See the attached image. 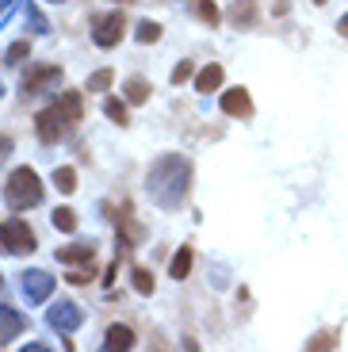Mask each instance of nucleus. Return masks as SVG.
I'll return each mask as SVG.
<instances>
[{"instance_id": "6e6552de", "label": "nucleus", "mask_w": 348, "mask_h": 352, "mask_svg": "<svg viewBox=\"0 0 348 352\" xmlns=\"http://www.w3.org/2000/svg\"><path fill=\"white\" fill-rule=\"evenodd\" d=\"M46 322H50L54 329H61V333H73V329H80V310L73 307V302H54L50 310H46Z\"/></svg>"}, {"instance_id": "0eeeda50", "label": "nucleus", "mask_w": 348, "mask_h": 352, "mask_svg": "<svg viewBox=\"0 0 348 352\" xmlns=\"http://www.w3.org/2000/svg\"><path fill=\"white\" fill-rule=\"evenodd\" d=\"M27 302H46V295H54V276L50 272H23L19 280Z\"/></svg>"}, {"instance_id": "7c9ffc66", "label": "nucleus", "mask_w": 348, "mask_h": 352, "mask_svg": "<svg viewBox=\"0 0 348 352\" xmlns=\"http://www.w3.org/2000/svg\"><path fill=\"white\" fill-rule=\"evenodd\" d=\"M314 4H325V0H314Z\"/></svg>"}, {"instance_id": "412c9836", "label": "nucleus", "mask_w": 348, "mask_h": 352, "mask_svg": "<svg viewBox=\"0 0 348 352\" xmlns=\"http://www.w3.org/2000/svg\"><path fill=\"white\" fill-rule=\"evenodd\" d=\"M131 280H134V287H138L142 295H149V291H153V276H149L146 268H134V272H131Z\"/></svg>"}, {"instance_id": "4be33fe9", "label": "nucleus", "mask_w": 348, "mask_h": 352, "mask_svg": "<svg viewBox=\"0 0 348 352\" xmlns=\"http://www.w3.org/2000/svg\"><path fill=\"white\" fill-rule=\"evenodd\" d=\"M157 38H161V27L149 23V19H146V23L138 27V43H157Z\"/></svg>"}, {"instance_id": "f257e3e1", "label": "nucleus", "mask_w": 348, "mask_h": 352, "mask_svg": "<svg viewBox=\"0 0 348 352\" xmlns=\"http://www.w3.org/2000/svg\"><path fill=\"white\" fill-rule=\"evenodd\" d=\"M192 184V161L180 153H161L146 173V192L161 211H176Z\"/></svg>"}, {"instance_id": "39448f33", "label": "nucleus", "mask_w": 348, "mask_h": 352, "mask_svg": "<svg viewBox=\"0 0 348 352\" xmlns=\"http://www.w3.org/2000/svg\"><path fill=\"white\" fill-rule=\"evenodd\" d=\"M122 31H127V19H122V12H104V16L92 19V43H96L100 50H107V46L119 43Z\"/></svg>"}, {"instance_id": "1a4fd4ad", "label": "nucleus", "mask_w": 348, "mask_h": 352, "mask_svg": "<svg viewBox=\"0 0 348 352\" xmlns=\"http://www.w3.org/2000/svg\"><path fill=\"white\" fill-rule=\"evenodd\" d=\"M222 111L230 115V119H249L252 115V100L245 88H230V92H222Z\"/></svg>"}, {"instance_id": "a878e982", "label": "nucleus", "mask_w": 348, "mask_h": 352, "mask_svg": "<svg viewBox=\"0 0 348 352\" xmlns=\"http://www.w3.org/2000/svg\"><path fill=\"white\" fill-rule=\"evenodd\" d=\"M322 344H337V337H329V333H322V337H314V341H310V349H322Z\"/></svg>"}, {"instance_id": "6ab92c4d", "label": "nucleus", "mask_w": 348, "mask_h": 352, "mask_svg": "<svg viewBox=\"0 0 348 352\" xmlns=\"http://www.w3.org/2000/svg\"><path fill=\"white\" fill-rule=\"evenodd\" d=\"M146 96H149V88H146V80H142V77L127 80V100H131V104H142Z\"/></svg>"}, {"instance_id": "b1692460", "label": "nucleus", "mask_w": 348, "mask_h": 352, "mask_svg": "<svg viewBox=\"0 0 348 352\" xmlns=\"http://www.w3.org/2000/svg\"><path fill=\"white\" fill-rule=\"evenodd\" d=\"M27 19H31V31H35V35H46V31H50V27H46V19H43V12H39V8H27Z\"/></svg>"}, {"instance_id": "393cba45", "label": "nucleus", "mask_w": 348, "mask_h": 352, "mask_svg": "<svg viewBox=\"0 0 348 352\" xmlns=\"http://www.w3.org/2000/svg\"><path fill=\"white\" fill-rule=\"evenodd\" d=\"M188 77H192V62H180V65L173 69V80L180 85V80H188Z\"/></svg>"}, {"instance_id": "7ed1b4c3", "label": "nucleus", "mask_w": 348, "mask_h": 352, "mask_svg": "<svg viewBox=\"0 0 348 352\" xmlns=\"http://www.w3.org/2000/svg\"><path fill=\"white\" fill-rule=\"evenodd\" d=\"M4 199H8L12 211H27V207H39L43 203V184H39L35 168H16L8 176V188H4Z\"/></svg>"}, {"instance_id": "20e7f679", "label": "nucleus", "mask_w": 348, "mask_h": 352, "mask_svg": "<svg viewBox=\"0 0 348 352\" xmlns=\"http://www.w3.org/2000/svg\"><path fill=\"white\" fill-rule=\"evenodd\" d=\"M35 230L27 226V222H19V219H8V222H0V249L4 253H16V256H23V253H35Z\"/></svg>"}, {"instance_id": "c85d7f7f", "label": "nucleus", "mask_w": 348, "mask_h": 352, "mask_svg": "<svg viewBox=\"0 0 348 352\" xmlns=\"http://www.w3.org/2000/svg\"><path fill=\"white\" fill-rule=\"evenodd\" d=\"M12 4H16V0H0V12H8Z\"/></svg>"}, {"instance_id": "a211bd4d", "label": "nucleus", "mask_w": 348, "mask_h": 352, "mask_svg": "<svg viewBox=\"0 0 348 352\" xmlns=\"http://www.w3.org/2000/svg\"><path fill=\"white\" fill-rule=\"evenodd\" d=\"M104 111H107V119H111V123H119V126H127V104H122V100H107L104 104Z\"/></svg>"}, {"instance_id": "9d476101", "label": "nucleus", "mask_w": 348, "mask_h": 352, "mask_svg": "<svg viewBox=\"0 0 348 352\" xmlns=\"http://www.w3.org/2000/svg\"><path fill=\"white\" fill-rule=\"evenodd\" d=\"M23 318L16 314L12 307H0V344H8V341H16L19 333H23Z\"/></svg>"}, {"instance_id": "f3484780", "label": "nucleus", "mask_w": 348, "mask_h": 352, "mask_svg": "<svg viewBox=\"0 0 348 352\" xmlns=\"http://www.w3.org/2000/svg\"><path fill=\"white\" fill-rule=\"evenodd\" d=\"M54 226L65 230V234H73V230H77V214H73L69 207H58V211H54Z\"/></svg>"}, {"instance_id": "2f4dec72", "label": "nucleus", "mask_w": 348, "mask_h": 352, "mask_svg": "<svg viewBox=\"0 0 348 352\" xmlns=\"http://www.w3.org/2000/svg\"><path fill=\"white\" fill-rule=\"evenodd\" d=\"M0 287H4V280H0Z\"/></svg>"}, {"instance_id": "f03ea898", "label": "nucleus", "mask_w": 348, "mask_h": 352, "mask_svg": "<svg viewBox=\"0 0 348 352\" xmlns=\"http://www.w3.org/2000/svg\"><path fill=\"white\" fill-rule=\"evenodd\" d=\"M77 119H80V92H65L58 104H50L46 111H39V119H35L39 138H43V142L65 138V131H69Z\"/></svg>"}, {"instance_id": "c756f323", "label": "nucleus", "mask_w": 348, "mask_h": 352, "mask_svg": "<svg viewBox=\"0 0 348 352\" xmlns=\"http://www.w3.org/2000/svg\"><path fill=\"white\" fill-rule=\"evenodd\" d=\"M0 96H4V85H0Z\"/></svg>"}, {"instance_id": "423d86ee", "label": "nucleus", "mask_w": 348, "mask_h": 352, "mask_svg": "<svg viewBox=\"0 0 348 352\" xmlns=\"http://www.w3.org/2000/svg\"><path fill=\"white\" fill-rule=\"evenodd\" d=\"M58 80H61L58 65H35V69H27V77H23V96L50 92V88H58Z\"/></svg>"}, {"instance_id": "473e14b6", "label": "nucleus", "mask_w": 348, "mask_h": 352, "mask_svg": "<svg viewBox=\"0 0 348 352\" xmlns=\"http://www.w3.org/2000/svg\"><path fill=\"white\" fill-rule=\"evenodd\" d=\"M54 4H61V0H54Z\"/></svg>"}, {"instance_id": "2eb2a0df", "label": "nucleus", "mask_w": 348, "mask_h": 352, "mask_svg": "<svg viewBox=\"0 0 348 352\" xmlns=\"http://www.w3.org/2000/svg\"><path fill=\"white\" fill-rule=\"evenodd\" d=\"M54 188H58L61 195H73V188H77V173H73L69 165H61L58 173H54Z\"/></svg>"}, {"instance_id": "aec40b11", "label": "nucleus", "mask_w": 348, "mask_h": 352, "mask_svg": "<svg viewBox=\"0 0 348 352\" xmlns=\"http://www.w3.org/2000/svg\"><path fill=\"white\" fill-rule=\"evenodd\" d=\"M107 85H111V69H96L88 77V88H92V92H107Z\"/></svg>"}, {"instance_id": "ddd939ff", "label": "nucleus", "mask_w": 348, "mask_h": 352, "mask_svg": "<svg viewBox=\"0 0 348 352\" xmlns=\"http://www.w3.org/2000/svg\"><path fill=\"white\" fill-rule=\"evenodd\" d=\"M188 272H192V249L184 245V249H176L173 264H168V276H173V280H184Z\"/></svg>"}, {"instance_id": "4468645a", "label": "nucleus", "mask_w": 348, "mask_h": 352, "mask_svg": "<svg viewBox=\"0 0 348 352\" xmlns=\"http://www.w3.org/2000/svg\"><path fill=\"white\" fill-rule=\"evenodd\" d=\"M131 344H134V333L127 326H111L104 337V349H131Z\"/></svg>"}, {"instance_id": "f8f14e48", "label": "nucleus", "mask_w": 348, "mask_h": 352, "mask_svg": "<svg viewBox=\"0 0 348 352\" xmlns=\"http://www.w3.org/2000/svg\"><path fill=\"white\" fill-rule=\"evenodd\" d=\"M58 261L61 264H88L92 261V245H65V249H58Z\"/></svg>"}, {"instance_id": "dca6fc26", "label": "nucleus", "mask_w": 348, "mask_h": 352, "mask_svg": "<svg viewBox=\"0 0 348 352\" xmlns=\"http://www.w3.org/2000/svg\"><path fill=\"white\" fill-rule=\"evenodd\" d=\"M192 12L203 19V23H210V27L218 23V8L210 4V0H192Z\"/></svg>"}, {"instance_id": "5701e85b", "label": "nucleus", "mask_w": 348, "mask_h": 352, "mask_svg": "<svg viewBox=\"0 0 348 352\" xmlns=\"http://www.w3.org/2000/svg\"><path fill=\"white\" fill-rule=\"evenodd\" d=\"M27 50H31V46H27L23 38H19V43H12V46H8V65H19V62L27 58Z\"/></svg>"}, {"instance_id": "bb28decb", "label": "nucleus", "mask_w": 348, "mask_h": 352, "mask_svg": "<svg viewBox=\"0 0 348 352\" xmlns=\"http://www.w3.org/2000/svg\"><path fill=\"white\" fill-rule=\"evenodd\" d=\"M8 153H12V138H4V134H0V161L8 157Z\"/></svg>"}, {"instance_id": "9b49d317", "label": "nucleus", "mask_w": 348, "mask_h": 352, "mask_svg": "<svg viewBox=\"0 0 348 352\" xmlns=\"http://www.w3.org/2000/svg\"><path fill=\"white\" fill-rule=\"evenodd\" d=\"M218 85H222V65H203L199 77H195V88L199 92H215Z\"/></svg>"}, {"instance_id": "cd10ccee", "label": "nucleus", "mask_w": 348, "mask_h": 352, "mask_svg": "<svg viewBox=\"0 0 348 352\" xmlns=\"http://www.w3.org/2000/svg\"><path fill=\"white\" fill-rule=\"evenodd\" d=\"M337 31H340V35L348 38V16H345V19H340V23H337Z\"/></svg>"}]
</instances>
